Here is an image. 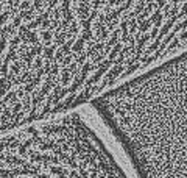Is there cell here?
<instances>
[{
	"label": "cell",
	"instance_id": "6da1fadb",
	"mask_svg": "<svg viewBox=\"0 0 187 178\" xmlns=\"http://www.w3.org/2000/svg\"><path fill=\"white\" fill-rule=\"evenodd\" d=\"M91 105L137 178H187V50Z\"/></svg>",
	"mask_w": 187,
	"mask_h": 178
}]
</instances>
